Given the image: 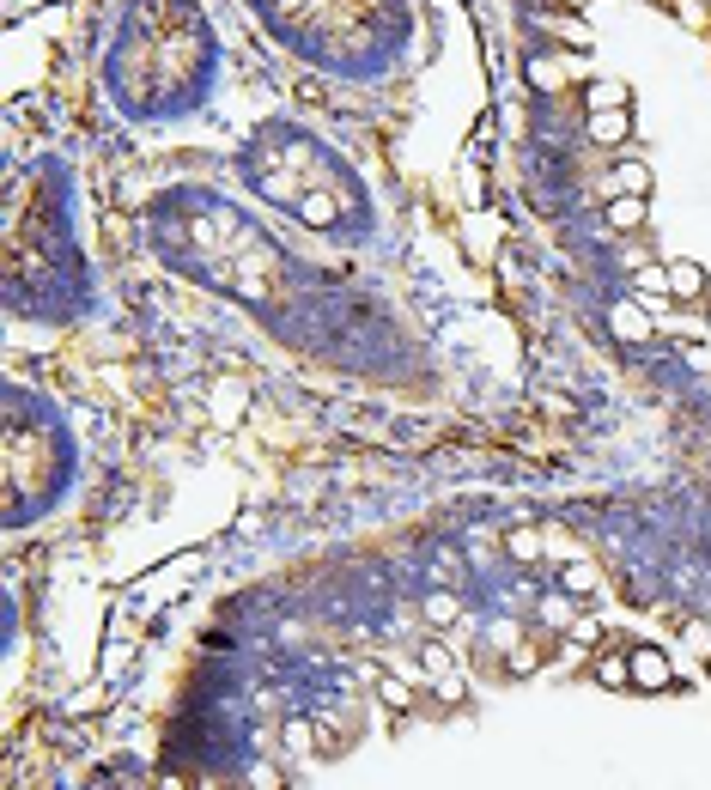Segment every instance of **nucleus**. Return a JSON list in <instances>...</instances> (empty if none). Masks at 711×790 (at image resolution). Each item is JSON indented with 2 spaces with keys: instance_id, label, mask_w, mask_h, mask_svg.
I'll use <instances>...</instances> for the list:
<instances>
[{
  "instance_id": "nucleus-1",
  "label": "nucleus",
  "mask_w": 711,
  "mask_h": 790,
  "mask_svg": "<svg viewBox=\"0 0 711 790\" xmlns=\"http://www.w3.org/2000/svg\"><path fill=\"white\" fill-rule=\"evenodd\" d=\"M626 657H632V687H639V693H669L675 687L669 651H657V645H626Z\"/></svg>"
},
{
  "instance_id": "nucleus-2",
  "label": "nucleus",
  "mask_w": 711,
  "mask_h": 790,
  "mask_svg": "<svg viewBox=\"0 0 711 790\" xmlns=\"http://www.w3.org/2000/svg\"><path fill=\"white\" fill-rule=\"evenodd\" d=\"M608 329H614V341H626V347H645V341L657 335V323H651V310H645L639 298H620V304L608 310Z\"/></svg>"
},
{
  "instance_id": "nucleus-3",
  "label": "nucleus",
  "mask_w": 711,
  "mask_h": 790,
  "mask_svg": "<svg viewBox=\"0 0 711 790\" xmlns=\"http://www.w3.org/2000/svg\"><path fill=\"white\" fill-rule=\"evenodd\" d=\"M207 414H213V426H237V420L250 414V389L231 383V377H219V383L207 389Z\"/></svg>"
},
{
  "instance_id": "nucleus-4",
  "label": "nucleus",
  "mask_w": 711,
  "mask_h": 790,
  "mask_svg": "<svg viewBox=\"0 0 711 790\" xmlns=\"http://www.w3.org/2000/svg\"><path fill=\"white\" fill-rule=\"evenodd\" d=\"M292 213H298L310 231H329V225L341 219V195H335V189H304V195L292 201Z\"/></svg>"
},
{
  "instance_id": "nucleus-5",
  "label": "nucleus",
  "mask_w": 711,
  "mask_h": 790,
  "mask_svg": "<svg viewBox=\"0 0 711 790\" xmlns=\"http://www.w3.org/2000/svg\"><path fill=\"white\" fill-rule=\"evenodd\" d=\"M632 298H639V304L657 316V310L675 298V292H669V262H645L639 274H632Z\"/></svg>"
},
{
  "instance_id": "nucleus-6",
  "label": "nucleus",
  "mask_w": 711,
  "mask_h": 790,
  "mask_svg": "<svg viewBox=\"0 0 711 790\" xmlns=\"http://www.w3.org/2000/svg\"><path fill=\"white\" fill-rule=\"evenodd\" d=\"M669 292H675V304H699V298L711 292V280H705V268H699V262L669 256Z\"/></svg>"
},
{
  "instance_id": "nucleus-7",
  "label": "nucleus",
  "mask_w": 711,
  "mask_h": 790,
  "mask_svg": "<svg viewBox=\"0 0 711 790\" xmlns=\"http://www.w3.org/2000/svg\"><path fill=\"white\" fill-rule=\"evenodd\" d=\"M602 219H608L614 231H639V225L651 219V201H645V195H608V201H602Z\"/></svg>"
},
{
  "instance_id": "nucleus-8",
  "label": "nucleus",
  "mask_w": 711,
  "mask_h": 790,
  "mask_svg": "<svg viewBox=\"0 0 711 790\" xmlns=\"http://www.w3.org/2000/svg\"><path fill=\"white\" fill-rule=\"evenodd\" d=\"M535 614H541V620H547L553 632H566V626L578 620V596H572L566 584H553V590H547V596L535 602Z\"/></svg>"
},
{
  "instance_id": "nucleus-9",
  "label": "nucleus",
  "mask_w": 711,
  "mask_h": 790,
  "mask_svg": "<svg viewBox=\"0 0 711 790\" xmlns=\"http://www.w3.org/2000/svg\"><path fill=\"white\" fill-rule=\"evenodd\" d=\"M590 675H596V687L626 693V687H632V657H626V651H602V657L590 663Z\"/></svg>"
},
{
  "instance_id": "nucleus-10",
  "label": "nucleus",
  "mask_w": 711,
  "mask_h": 790,
  "mask_svg": "<svg viewBox=\"0 0 711 790\" xmlns=\"http://www.w3.org/2000/svg\"><path fill=\"white\" fill-rule=\"evenodd\" d=\"M651 165H645V158H620V165H614V183H608V195H651Z\"/></svg>"
},
{
  "instance_id": "nucleus-11",
  "label": "nucleus",
  "mask_w": 711,
  "mask_h": 790,
  "mask_svg": "<svg viewBox=\"0 0 711 790\" xmlns=\"http://www.w3.org/2000/svg\"><path fill=\"white\" fill-rule=\"evenodd\" d=\"M590 140H596V146L632 140V110H596V116H590Z\"/></svg>"
},
{
  "instance_id": "nucleus-12",
  "label": "nucleus",
  "mask_w": 711,
  "mask_h": 790,
  "mask_svg": "<svg viewBox=\"0 0 711 790\" xmlns=\"http://www.w3.org/2000/svg\"><path fill=\"white\" fill-rule=\"evenodd\" d=\"M584 110L596 116V110H632V92L620 86V79H590L584 86Z\"/></svg>"
},
{
  "instance_id": "nucleus-13",
  "label": "nucleus",
  "mask_w": 711,
  "mask_h": 790,
  "mask_svg": "<svg viewBox=\"0 0 711 790\" xmlns=\"http://www.w3.org/2000/svg\"><path fill=\"white\" fill-rule=\"evenodd\" d=\"M553 584H566L572 596H596V590H602V572H596L590 560H578V553H572V560L560 566V578H553Z\"/></svg>"
},
{
  "instance_id": "nucleus-14",
  "label": "nucleus",
  "mask_w": 711,
  "mask_h": 790,
  "mask_svg": "<svg viewBox=\"0 0 711 790\" xmlns=\"http://www.w3.org/2000/svg\"><path fill=\"white\" fill-rule=\"evenodd\" d=\"M535 669H541V645L517 632V639L505 645V675H535Z\"/></svg>"
},
{
  "instance_id": "nucleus-15",
  "label": "nucleus",
  "mask_w": 711,
  "mask_h": 790,
  "mask_svg": "<svg viewBox=\"0 0 711 790\" xmlns=\"http://www.w3.org/2000/svg\"><path fill=\"white\" fill-rule=\"evenodd\" d=\"M456 620H462L456 590H426V626H456Z\"/></svg>"
},
{
  "instance_id": "nucleus-16",
  "label": "nucleus",
  "mask_w": 711,
  "mask_h": 790,
  "mask_svg": "<svg viewBox=\"0 0 711 790\" xmlns=\"http://www.w3.org/2000/svg\"><path fill=\"white\" fill-rule=\"evenodd\" d=\"M505 553H511L517 566H535V560H541V535H535V529H511V535H505Z\"/></svg>"
},
{
  "instance_id": "nucleus-17",
  "label": "nucleus",
  "mask_w": 711,
  "mask_h": 790,
  "mask_svg": "<svg viewBox=\"0 0 711 790\" xmlns=\"http://www.w3.org/2000/svg\"><path fill=\"white\" fill-rule=\"evenodd\" d=\"M377 699H383L389 711H414V687L395 681V675H377Z\"/></svg>"
},
{
  "instance_id": "nucleus-18",
  "label": "nucleus",
  "mask_w": 711,
  "mask_h": 790,
  "mask_svg": "<svg viewBox=\"0 0 711 790\" xmlns=\"http://www.w3.org/2000/svg\"><path fill=\"white\" fill-rule=\"evenodd\" d=\"M316 724H304V718H292V724H280V742H286V754H316V736H310Z\"/></svg>"
},
{
  "instance_id": "nucleus-19",
  "label": "nucleus",
  "mask_w": 711,
  "mask_h": 790,
  "mask_svg": "<svg viewBox=\"0 0 711 790\" xmlns=\"http://www.w3.org/2000/svg\"><path fill=\"white\" fill-rule=\"evenodd\" d=\"M420 663H426V675H432V681H444V675H456V663H450V651H444L438 639H426V645H420Z\"/></svg>"
},
{
  "instance_id": "nucleus-20",
  "label": "nucleus",
  "mask_w": 711,
  "mask_h": 790,
  "mask_svg": "<svg viewBox=\"0 0 711 790\" xmlns=\"http://www.w3.org/2000/svg\"><path fill=\"white\" fill-rule=\"evenodd\" d=\"M566 639H572V645H596V639H602V626H596L590 614H578V620L566 626Z\"/></svg>"
},
{
  "instance_id": "nucleus-21",
  "label": "nucleus",
  "mask_w": 711,
  "mask_h": 790,
  "mask_svg": "<svg viewBox=\"0 0 711 790\" xmlns=\"http://www.w3.org/2000/svg\"><path fill=\"white\" fill-rule=\"evenodd\" d=\"M432 687H438V705H462V699H468L462 675H444V681H432Z\"/></svg>"
},
{
  "instance_id": "nucleus-22",
  "label": "nucleus",
  "mask_w": 711,
  "mask_h": 790,
  "mask_svg": "<svg viewBox=\"0 0 711 790\" xmlns=\"http://www.w3.org/2000/svg\"><path fill=\"white\" fill-rule=\"evenodd\" d=\"M566 7H590V0H566Z\"/></svg>"
}]
</instances>
